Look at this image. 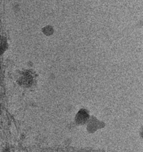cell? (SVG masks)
Here are the masks:
<instances>
[{
  "instance_id": "6da1fadb",
  "label": "cell",
  "mask_w": 143,
  "mask_h": 152,
  "mask_svg": "<svg viewBox=\"0 0 143 152\" xmlns=\"http://www.w3.org/2000/svg\"><path fill=\"white\" fill-rule=\"evenodd\" d=\"M87 116H88V115L86 112V111L84 112L83 110H82L80 111L77 115V122L82 123L87 119Z\"/></svg>"
}]
</instances>
